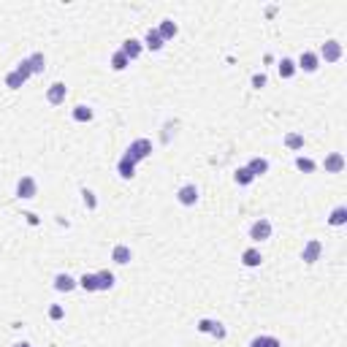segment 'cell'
Returning <instances> with one entry per match:
<instances>
[{"mask_svg": "<svg viewBox=\"0 0 347 347\" xmlns=\"http://www.w3.org/2000/svg\"><path fill=\"white\" fill-rule=\"evenodd\" d=\"M317 65H320V57H317L315 52H301V57H298V63H296V68H301V71H306V73H315Z\"/></svg>", "mask_w": 347, "mask_h": 347, "instance_id": "ba28073f", "label": "cell"}, {"mask_svg": "<svg viewBox=\"0 0 347 347\" xmlns=\"http://www.w3.org/2000/svg\"><path fill=\"white\" fill-rule=\"evenodd\" d=\"M22 84H25V79H22V76H19L16 71L6 73V87H8V90H19V87H22Z\"/></svg>", "mask_w": 347, "mask_h": 347, "instance_id": "83f0119b", "label": "cell"}, {"mask_svg": "<svg viewBox=\"0 0 347 347\" xmlns=\"http://www.w3.org/2000/svg\"><path fill=\"white\" fill-rule=\"evenodd\" d=\"M177 201L182 206H196L198 204V187L192 185V182H190V185H182L177 190Z\"/></svg>", "mask_w": 347, "mask_h": 347, "instance_id": "5b68a950", "label": "cell"}, {"mask_svg": "<svg viewBox=\"0 0 347 347\" xmlns=\"http://www.w3.org/2000/svg\"><path fill=\"white\" fill-rule=\"evenodd\" d=\"M63 306L60 304H54V306H49V317H52V320H63Z\"/></svg>", "mask_w": 347, "mask_h": 347, "instance_id": "1f68e13d", "label": "cell"}, {"mask_svg": "<svg viewBox=\"0 0 347 347\" xmlns=\"http://www.w3.org/2000/svg\"><path fill=\"white\" fill-rule=\"evenodd\" d=\"M133 163H141V160H147L152 155V141L149 139H136V141H130V147L128 152H125Z\"/></svg>", "mask_w": 347, "mask_h": 347, "instance_id": "6da1fadb", "label": "cell"}, {"mask_svg": "<svg viewBox=\"0 0 347 347\" xmlns=\"http://www.w3.org/2000/svg\"><path fill=\"white\" fill-rule=\"evenodd\" d=\"M73 120L76 122H90L92 120V109H90V106H84V103L73 106Z\"/></svg>", "mask_w": 347, "mask_h": 347, "instance_id": "7402d4cb", "label": "cell"}, {"mask_svg": "<svg viewBox=\"0 0 347 347\" xmlns=\"http://www.w3.org/2000/svg\"><path fill=\"white\" fill-rule=\"evenodd\" d=\"M65 95H68V87H65L63 82H54L49 90H46V101H49L52 106H60V103H65Z\"/></svg>", "mask_w": 347, "mask_h": 347, "instance_id": "52a82bcc", "label": "cell"}, {"mask_svg": "<svg viewBox=\"0 0 347 347\" xmlns=\"http://www.w3.org/2000/svg\"><path fill=\"white\" fill-rule=\"evenodd\" d=\"M27 63H30L33 76H35V73H44V68H46V57H44L41 52H33L30 57H27Z\"/></svg>", "mask_w": 347, "mask_h": 347, "instance_id": "d6986e66", "label": "cell"}, {"mask_svg": "<svg viewBox=\"0 0 347 347\" xmlns=\"http://www.w3.org/2000/svg\"><path fill=\"white\" fill-rule=\"evenodd\" d=\"M234 182H236V185H242V187H247V185H253V182H255V177H253V171L244 166V168H236Z\"/></svg>", "mask_w": 347, "mask_h": 347, "instance_id": "44dd1931", "label": "cell"}, {"mask_svg": "<svg viewBox=\"0 0 347 347\" xmlns=\"http://www.w3.org/2000/svg\"><path fill=\"white\" fill-rule=\"evenodd\" d=\"M249 239H253V242H266V239H272V223H268L266 217L255 220V223L249 225Z\"/></svg>", "mask_w": 347, "mask_h": 347, "instance_id": "7a4b0ae2", "label": "cell"}, {"mask_svg": "<svg viewBox=\"0 0 347 347\" xmlns=\"http://www.w3.org/2000/svg\"><path fill=\"white\" fill-rule=\"evenodd\" d=\"M130 258H133V253H130L128 244H117V247L111 249V260H114V263H120V266L130 263Z\"/></svg>", "mask_w": 347, "mask_h": 347, "instance_id": "9a60e30c", "label": "cell"}, {"mask_svg": "<svg viewBox=\"0 0 347 347\" xmlns=\"http://www.w3.org/2000/svg\"><path fill=\"white\" fill-rule=\"evenodd\" d=\"M323 255V244L317 242V239H310V242L304 244V253H301V260L304 263H317Z\"/></svg>", "mask_w": 347, "mask_h": 347, "instance_id": "8992f818", "label": "cell"}, {"mask_svg": "<svg viewBox=\"0 0 347 347\" xmlns=\"http://www.w3.org/2000/svg\"><path fill=\"white\" fill-rule=\"evenodd\" d=\"M253 87H255V90L266 87V73H255V76H253Z\"/></svg>", "mask_w": 347, "mask_h": 347, "instance_id": "d6a6232c", "label": "cell"}, {"mask_svg": "<svg viewBox=\"0 0 347 347\" xmlns=\"http://www.w3.org/2000/svg\"><path fill=\"white\" fill-rule=\"evenodd\" d=\"M128 65H130V60H128L122 52H114V54H111V68H114V71H125Z\"/></svg>", "mask_w": 347, "mask_h": 347, "instance_id": "d4e9b609", "label": "cell"}, {"mask_svg": "<svg viewBox=\"0 0 347 347\" xmlns=\"http://www.w3.org/2000/svg\"><path fill=\"white\" fill-rule=\"evenodd\" d=\"M16 196L25 198V201L35 198V196H38V182H35L33 177H22V179L16 182Z\"/></svg>", "mask_w": 347, "mask_h": 347, "instance_id": "277c9868", "label": "cell"}, {"mask_svg": "<svg viewBox=\"0 0 347 347\" xmlns=\"http://www.w3.org/2000/svg\"><path fill=\"white\" fill-rule=\"evenodd\" d=\"M296 168H298V171H304V174H312L317 166H315V160L304 158V155H298V158H296Z\"/></svg>", "mask_w": 347, "mask_h": 347, "instance_id": "4316f807", "label": "cell"}, {"mask_svg": "<svg viewBox=\"0 0 347 347\" xmlns=\"http://www.w3.org/2000/svg\"><path fill=\"white\" fill-rule=\"evenodd\" d=\"M79 287H84L87 293H95V291H98V279H95V274H84V277L79 279Z\"/></svg>", "mask_w": 347, "mask_h": 347, "instance_id": "484cf974", "label": "cell"}, {"mask_svg": "<svg viewBox=\"0 0 347 347\" xmlns=\"http://www.w3.org/2000/svg\"><path fill=\"white\" fill-rule=\"evenodd\" d=\"M95 279H98V291H111L114 287V274L111 272H95Z\"/></svg>", "mask_w": 347, "mask_h": 347, "instance_id": "ffe728a7", "label": "cell"}, {"mask_svg": "<svg viewBox=\"0 0 347 347\" xmlns=\"http://www.w3.org/2000/svg\"><path fill=\"white\" fill-rule=\"evenodd\" d=\"M285 147L287 149H304V136H301V133H287V136H285Z\"/></svg>", "mask_w": 347, "mask_h": 347, "instance_id": "cb8c5ba5", "label": "cell"}, {"mask_svg": "<svg viewBox=\"0 0 347 347\" xmlns=\"http://www.w3.org/2000/svg\"><path fill=\"white\" fill-rule=\"evenodd\" d=\"M277 71H279V76H282V79H293L296 76V63L291 60V57H282V60H279V65H277Z\"/></svg>", "mask_w": 347, "mask_h": 347, "instance_id": "e0dca14e", "label": "cell"}, {"mask_svg": "<svg viewBox=\"0 0 347 347\" xmlns=\"http://www.w3.org/2000/svg\"><path fill=\"white\" fill-rule=\"evenodd\" d=\"M158 33H160L163 41H171V38L179 33V27H177V22H174V19H163L160 27H158Z\"/></svg>", "mask_w": 347, "mask_h": 347, "instance_id": "2e32d148", "label": "cell"}, {"mask_svg": "<svg viewBox=\"0 0 347 347\" xmlns=\"http://www.w3.org/2000/svg\"><path fill=\"white\" fill-rule=\"evenodd\" d=\"M76 285H79V279H73L71 274H57L54 277V291L57 293H71Z\"/></svg>", "mask_w": 347, "mask_h": 347, "instance_id": "8fae6325", "label": "cell"}, {"mask_svg": "<svg viewBox=\"0 0 347 347\" xmlns=\"http://www.w3.org/2000/svg\"><path fill=\"white\" fill-rule=\"evenodd\" d=\"M128 60H136V57H141L144 52V44L139 41V38H128V41H122V49H120Z\"/></svg>", "mask_w": 347, "mask_h": 347, "instance_id": "9c48e42d", "label": "cell"}, {"mask_svg": "<svg viewBox=\"0 0 347 347\" xmlns=\"http://www.w3.org/2000/svg\"><path fill=\"white\" fill-rule=\"evenodd\" d=\"M117 174L122 179H133V177H136V163H133L128 155H122L120 163H117Z\"/></svg>", "mask_w": 347, "mask_h": 347, "instance_id": "7c38bea8", "label": "cell"}, {"mask_svg": "<svg viewBox=\"0 0 347 347\" xmlns=\"http://www.w3.org/2000/svg\"><path fill=\"white\" fill-rule=\"evenodd\" d=\"M163 44H166V41L160 38V33H158V30H152V27H149V30H147V35H144V46H147L149 52H160V49H163Z\"/></svg>", "mask_w": 347, "mask_h": 347, "instance_id": "5bb4252c", "label": "cell"}, {"mask_svg": "<svg viewBox=\"0 0 347 347\" xmlns=\"http://www.w3.org/2000/svg\"><path fill=\"white\" fill-rule=\"evenodd\" d=\"M242 263H244L247 268H258L260 263H263V255H260V249H255V247L244 249V253H242Z\"/></svg>", "mask_w": 347, "mask_h": 347, "instance_id": "4fadbf2b", "label": "cell"}, {"mask_svg": "<svg viewBox=\"0 0 347 347\" xmlns=\"http://www.w3.org/2000/svg\"><path fill=\"white\" fill-rule=\"evenodd\" d=\"M266 339L268 336H255V339L249 342V347H266Z\"/></svg>", "mask_w": 347, "mask_h": 347, "instance_id": "836d02e7", "label": "cell"}, {"mask_svg": "<svg viewBox=\"0 0 347 347\" xmlns=\"http://www.w3.org/2000/svg\"><path fill=\"white\" fill-rule=\"evenodd\" d=\"M323 166H325V171H329V174H342L347 163H344V155H342V152H331V155L325 158Z\"/></svg>", "mask_w": 347, "mask_h": 347, "instance_id": "30bf717a", "label": "cell"}, {"mask_svg": "<svg viewBox=\"0 0 347 347\" xmlns=\"http://www.w3.org/2000/svg\"><path fill=\"white\" fill-rule=\"evenodd\" d=\"M266 347H282V342H279L277 336H268V339H266Z\"/></svg>", "mask_w": 347, "mask_h": 347, "instance_id": "e575fe53", "label": "cell"}, {"mask_svg": "<svg viewBox=\"0 0 347 347\" xmlns=\"http://www.w3.org/2000/svg\"><path fill=\"white\" fill-rule=\"evenodd\" d=\"M82 198H84V206L87 209H98V198H95L92 190H82Z\"/></svg>", "mask_w": 347, "mask_h": 347, "instance_id": "f546056e", "label": "cell"}, {"mask_svg": "<svg viewBox=\"0 0 347 347\" xmlns=\"http://www.w3.org/2000/svg\"><path fill=\"white\" fill-rule=\"evenodd\" d=\"M209 334L215 336V339H225V334H228V331H225V325H223V323L211 320V325H209Z\"/></svg>", "mask_w": 347, "mask_h": 347, "instance_id": "f1b7e54d", "label": "cell"}, {"mask_svg": "<svg viewBox=\"0 0 347 347\" xmlns=\"http://www.w3.org/2000/svg\"><path fill=\"white\" fill-rule=\"evenodd\" d=\"M25 217H27V223H30V225H38V217L33 215V211H27V215H25Z\"/></svg>", "mask_w": 347, "mask_h": 347, "instance_id": "d590c367", "label": "cell"}, {"mask_svg": "<svg viewBox=\"0 0 347 347\" xmlns=\"http://www.w3.org/2000/svg\"><path fill=\"white\" fill-rule=\"evenodd\" d=\"M320 60H325V63H339L342 60V44L339 41H325L323 46H320Z\"/></svg>", "mask_w": 347, "mask_h": 347, "instance_id": "3957f363", "label": "cell"}, {"mask_svg": "<svg viewBox=\"0 0 347 347\" xmlns=\"http://www.w3.org/2000/svg\"><path fill=\"white\" fill-rule=\"evenodd\" d=\"M329 223H331V225H336V228L344 225V223H347V206H336V209L331 211Z\"/></svg>", "mask_w": 347, "mask_h": 347, "instance_id": "603a6c76", "label": "cell"}, {"mask_svg": "<svg viewBox=\"0 0 347 347\" xmlns=\"http://www.w3.org/2000/svg\"><path fill=\"white\" fill-rule=\"evenodd\" d=\"M14 71H16L19 76H22V79H25V82H27V79H30V76H33V71H30V63H27V57H25V60H22V63H19V65H16V68H14Z\"/></svg>", "mask_w": 347, "mask_h": 347, "instance_id": "4dcf8cb0", "label": "cell"}, {"mask_svg": "<svg viewBox=\"0 0 347 347\" xmlns=\"http://www.w3.org/2000/svg\"><path fill=\"white\" fill-rule=\"evenodd\" d=\"M14 347H33V344H27V342H16Z\"/></svg>", "mask_w": 347, "mask_h": 347, "instance_id": "8d00e7d4", "label": "cell"}, {"mask_svg": "<svg viewBox=\"0 0 347 347\" xmlns=\"http://www.w3.org/2000/svg\"><path fill=\"white\" fill-rule=\"evenodd\" d=\"M247 168L253 171V177H263V174H268V160L266 158H253L247 163Z\"/></svg>", "mask_w": 347, "mask_h": 347, "instance_id": "ac0fdd59", "label": "cell"}]
</instances>
